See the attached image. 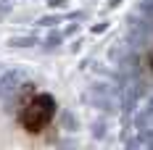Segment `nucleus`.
<instances>
[{
  "instance_id": "obj_1",
  "label": "nucleus",
  "mask_w": 153,
  "mask_h": 150,
  "mask_svg": "<svg viewBox=\"0 0 153 150\" xmlns=\"http://www.w3.org/2000/svg\"><path fill=\"white\" fill-rule=\"evenodd\" d=\"M56 116V103L45 92H29L21 103H19V124L24 132L40 134L50 126V121Z\"/></svg>"
}]
</instances>
